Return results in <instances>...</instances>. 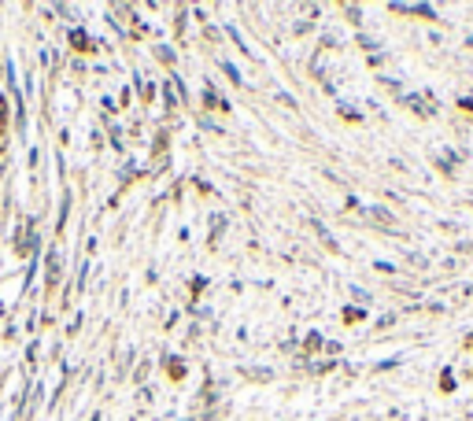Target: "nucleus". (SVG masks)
<instances>
[{
	"label": "nucleus",
	"instance_id": "obj_21",
	"mask_svg": "<svg viewBox=\"0 0 473 421\" xmlns=\"http://www.w3.org/2000/svg\"><path fill=\"white\" fill-rule=\"evenodd\" d=\"M100 104H104V111H108V115H115V111H118V108H115V100H111V97H104Z\"/></svg>",
	"mask_w": 473,
	"mask_h": 421
},
{
	"label": "nucleus",
	"instance_id": "obj_4",
	"mask_svg": "<svg viewBox=\"0 0 473 421\" xmlns=\"http://www.w3.org/2000/svg\"><path fill=\"white\" fill-rule=\"evenodd\" d=\"M134 89H137V97H141L144 104H152V97H155V82H148L144 74H134Z\"/></svg>",
	"mask_w": 473,
	"mask_h": 421
},
{
	"label": "nucleus",
	"instance_id": "obj_6",
	"mask_svg": "<svg viewBox=\"0 0 473 421\" xmlns=\"http://www.w3.org/2000/svg\"><path fill=\"white\" fill-rule=\"evenodd\" d=\"M71 45H74L78 52H93V48H89V34L82 30V26H74V30H71Z\"/></svg>",
	"mask_w": 473,
	"mask_h": 421
},
{
	"label": "nucleus",
	"instance_id": "obj_19",
	"mask_svg": "<svg viewBox=\"0 0 473 421\" xmlns=\"http://www.w3.org/2000/svg\"><path fill=\"white\" fill-rule=\"evenodd\" d=\"M196 189H200V192H207V196L215 192V185H211V181H204V178H196Z\"/></svg>",
	"mask_w": 473,
	"mask_h": 421
},
{
	"label": "nucleus",
	"instance_id": "obj_7",
	"mask_svg": "<svg viewBox=\"0 0 473 421\" xmlns=\"http://www.w3.org/2000/svg\"><path fill=\"white\" fill-rule=\"evenodd\" d=\"M67 218H71V192H63V200H59V215H56V229L67 226Z\"/></svg>",
	"mask_w": 473,
	"mask_h": 421
},
{
	"label": "nucleus",
	"instance_id": "obj_1",
	"mask_svg": "<svg viewBox=\"0 0 473 421\" xmlns=\"http://www.w3.org/2000/svg\"><path fill=\"white\" fill-rule=\"evenodd\" d=\"M59 273H63V252L56 244V248H48V252H45V281H48V288L59 285Z\"/></svg>",
	"mask_w": 473,
	"mask_h": 421
},
{
	"label": "nucleus",
	"instance_id": "obj_18",
	"mask_svg": "<svg viewBox=\"0 0 473 421\" xmlns=\"http://www.w3.org/2000/svg\"><path fill=\"white\" fill-rule=\"evenodd\" d=\"M340 115H344V118H355V122H359V111H355L351 104H340Z\"/></svg>",
	"mask_w": 473,
	"mask_h": 421
},
{
	"label": "nucleus",
	"instance_id": "obj_10",
	"mask_svg": "<svg viewBox=\"0 0 473 421\" xmlns=\"http://www.w3.org/2000/svg\"><path fill=\"white\" fill-rule=\"evenodd\" d=\"M141 174V163H134V159H129L126 166H122V174H118V185H129V181H134Z\"/></svg>",
	"mask_w": 473,
	"mask_h": 421
},
{
	"label": "nucleus",
	"instance_id": "obj_12",
	"mask_svg": "<svg viewBox=\"0 0 473 421\" xmlns=\"http://www.w3.org/2000/svg\"><path fill=\"white\" fill-rule=\"evenodd\" d=\"M344 322H348V325L366 322V307H355V304H351V307H344Z\"/></svg>",
	"mask_w": 473,
	"mask_h": 421
},
{
	"label": "nucleus",
	"instance_id": "obj_17",
	"mask_svg": "<svg viewBox=\"0 0 473 421\" xmlns=\"http://www.w3.org/2000/svg\"><path fill=\"white\" fill-rule=\"evenodd\" d=\"M155 56H160L163 63H174V52H170V45H160V48H155Z\"/></svg>",
	"mask_w": 473,
	"mask_h": 421
},
{
	"label": "nucleus",
	"instance_id": "obj_8",
	"mask_svg": "<svg viewBox=\"0 0 473 421\" xmlns=\"http://www.w3.org/2000/svg\"><path fill=\"white\" fill-rule=\"evenodd\" d=\"M226 37H230V41H233L236 48H241V52H244V56H252V48H248V45H244V37H241V30H236V26H233V22H226Z\"/></svg>",
	"mask_w": 473,
	"mask_h": 421
},
{
	"label": "nucleus",
	"instance_id": "obj_2",
	"mask_svg": "<svg viewBox=\"0 0 473 421\" xmlns=\"http://www.w3.org/2000/svg\"><path fill=\"white\" fill-rule=\"evenodd\" d=\"M396 15H422V19H437V8L432 4H392Z\"/></svg>",
	"mask_w": 473,
	"mask_h": 421
},
{
	"label": "nucleus",
	"instance_id": "obj_24",
	"mask_svg": "<svg viewBox=\"0 0 473 421\" xmlns=\"http://www.w3.org/2000/svg\"><path fill=\"white\" fill-rule=\"evenodd\" d=\"M89 421H104V414H100V411H97V414H93V418H89Z\"/></svg>",
	"mask_w": 473,
	"mask_h": 421
},
{
	"label": "nucleus",
	"instance_id": "obj_15",
	"mask_svg": "<svg viewBox=\"0 0 473 421\" xmlns=\"http://www.w3.org/2000/svg\"><path fill=\"white\" fill-rule=\"evenodd\" d=\"M200 126H204V129H211V134H215V137H222V134H226V129H222V126L215 122V118H207V115L200 118Z\"/></svg>",
	"mask_w": 473,
	"mask_h": 421
},
{
	"label": "nucleus",
	"instance_id": "obj_11",
	"mask_svg": "<svg viewBox=\"0 0 473 421\" xmlns=\"http://www.w3.org/2000/svg\"><path fill=\"white\" fill-rule=\"evenodd\" d=\"M218 67H222V71H226V78H230V82H233V85H244V74H241V71H236V67H233V63H230V59H218Z\"/></svg>",
	"mask_w": 473,
	"mask_h": 421
},
{
	"label": "nucleus",
	"instance_id": "obj_5",
	"mask_svg": "<svg viewBox=\"0 0 473 421\" xmlns=\"http://www.w3.org/2000/svg\"><path fill=\"white\" fill-rule=\"evenodd\" d=\"M167 377L170 380H181V377H185V359H174V355H167Z\"/></svg>",
	"mask_w": 473,
	"mask_h": 421
},
{
	"label": "nucleus",
	"instance_id": "obj_25",
	"mask_svg": "<svg viewBox=\"0 0 473 421\" xmlns=\"http://www.w3.org/2000/svg\"><path fill=\"white\" fill-rule=\"evenodd\" d=\"M466 348H473V333H470V336H466Z\"/></svg>",
	"mask_w": 473,
	"mask_h": 421
},
{
	"label": "nucleus",
	"instance_id": "obj_23",
	"mask_svg": "<svg viewBox=\"0 0 473 421\" xmlns=\"http://www.w3.org/2000/svg\"><path fill=\"white\" fill-rule=\"evenodd\" d=\"M458 108H463V111H473V100H470V97H463V100H458Z\"/></svg>",
	"mask_w": 473,
	"mask_h": 421
},
{
	"label": "nucleus",
	"instance_id": "obj_16",
	"mask_svg": "<svg viewBox=\"0 0 473 421\" xmlns=\"http://www.w3.org/2000/svg\"><path fill=\"white\" fill-rule=\"evenodd\" d=\"M274 100H281V104H285V108H296V100H292V97H288V93H285V89H274Z\"/></svg>",
	"mask_w": 473,
	"mask_h": 421
},
{
	"label": "nucleus",
	"instance_id": "obj_13",
	"mask_svg": "<svg viewBox=\"0 0 473 421\" xmlns=\"http://www.w3.org/2000/svg\"><path fill=\"white\" fill-rule=\"evenodd\" d=\"M304 348H307V351H322V348H325V336H322V333H307Z\"/></svg>",
	"mask_w": 473,
	"mask_h": 421
},
{
	"label": "nucleus",
	"instance_id": "obj_3",
	"mask_svg": "<svg viewBox=\"0 0 473 421\" xmlns=\"http://www.w3.org/2000/svg\"><path fill=\"white\" fill-rule=\"evenodd\" d=\"M200 100H204L207 111H222V97L215 93V82H211V78H204V93H200Z\"/></svg>",
	"mask_w": 473,
	"mask_h": 421
},
{
	"label": "nucleus",
	"instance_id": "obj_26",
	"mask_svg": "<svg viewBox=\"0 0 473 421\" xmlns=\"http://www.w3.org/2000/svg\"><path fill=\"white\" fill-rule=\"evenodd\" d=\"M466 45H473V34H470V37H466Z\"/></svg>",
	"mask_w": 473,
	"mask_h": 421
},
{
	"label": "nucleus",
	"instance_id": "obj_9",
	"mask_svg": "<svg viewBox=\"0 0 473 421\" xmlns=\"http://www.w3.org/2000/svg\"><path fill=\"white\" fill-rule=\"evenodd\" d=\"M403 104L411 111H418V115H432V108H425V100L422 97H411V93H403Z\"/></svg>",
	"mask_w": 473,
	"mask_h": 421
},
{
	"label": "nucleus",
	"instance_id": "obj_14",
	"mask_svg": "<svg viewBox=\"0 0 473 421\" xmlns=\"http://www.w3.org/2000/svg\"><path fill=\"white\" fill-rule=\"evenodd\" d=\"M311 226H314V233H318V236H322V241H325V244H330V248H333V252H337V241H333V233H330V229H325V226H322V222H311Z\"/></svg>",
	"mask_w": 473,
	"mask_h": 421
},
{
	"label": "nucleus",
	"instance_id": "obj_20",
	"mask_svg": "<svg viewBox=\"0 0 473 421\" xmlns=\"http://www.w3.org/2000/svg\"><path fill=\"white\" fill-rule=\"evenodd\" d=\"M37 159H41V155H37V148H30V155H26V166L34 170V166H37Z\"/></svg>",
	"mask_w": 473,
	"mask_h": 421
},
{
	"label": "nucleus",
	"instance_id": "obj_22",
	"mask_svg": "<svg viewBox=\"0 0 473 421\" xmlns=\"http://www.w3.org/2000/svg\"><path fill=\"white\" fill-rule=\"evenodd\" d=\"M322 351H325V355H337V351H340V344H337V340H325V348H322Z\"/></svg>",
	"mask_w": 473,
	"mask_h": 421
}]
</instances>
